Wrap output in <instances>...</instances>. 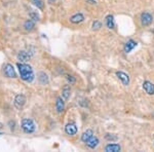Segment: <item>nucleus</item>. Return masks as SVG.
<instances>
[{
	"instance_id": "27",
	"label": "nucleus",
	"mask_w": 154,
	"mask_h": 152,
	"mask_svg": "<svg viewBox=\"0 0 154 152\" xmlns=\"http://www.w3.org/2000/svg\"><path fill=\"white\" fill-rule=\"evenodd\" d=\"M48 1L49 2V3H54V2H56V0H48Z\"/></svg>"
},
{
	"instance_id": "10",
	"label": "nucleus",
	"mask_w": 154,
	"mask_h": 152,
	"mask_svg": "<svg viewBox=\"0 0 154 152\" xmlns=\"http://www.w3.org/2000/svg\"><path fill=\"white\" fill-rule=\"evenodd\" d=\"M83 20H84L83 14L79 12V14H74V16L71 17L70 22L73 24H79V23H81V22H83Z\"/></svg>"
},
{
	"instance_id": "21",
	"label": "nucleus",
	"mask_w": 154,
	"mask_h": 152,
	"mask_svg": "<svg viewBox=\"0 0 154 152\" xmlns=\"http://www.w3.org/2000/svg\"><path fill=\"white\" fill-rule=\"evenodd\" d=\"M29 16H30V19L33 20L34 22H38L39 20H40V17H39V14H37L36 11H31L29 12Z\"/></svg>"
},
{
	"instance_id": "11",
	"label": "nucleus",
	"mask_w": 154,
	"mask_h": 152,
	"mask_svg": "<svg viewBox=\"0 0 154 152\" xmlns=\"http://www.w3.org/2000/svg\"><path fill=\"white\" fill-rule=\"evenodd\" d=\"M137 44L138 43H137L135 40H131H131H128L125 45V51L126 54H128L130 51H131L134 48H135V47L137 46Z\"/></svg>"
},
{
	"instance_id": "14",
	"label": "nucleus",
	"mask_w": 154,
	"mask_h": 152,
	"mask_svg": "<svg viewBox=\"0 0 154 152\" xmlns=\"http://www.w3.org/2000/svg\"><path fill=\"white\" fill-rule=\"evenodd\" d=\"M86 145H88L89 148H91V149H95L97 146L99 145V139L97 138V137H91L89 140L86 142Z\"/></svg>"
},
{
	"instance_id": "7",
	"label": "nucleus",
	"mask_w": 154,
	"mask_h": 152,
	"mask_svg": "<svg viewBox=\"0 0 154 152\" xmlns=\"http://www.w3.org/2000/svg\"><path fill=\"white\" fill-rule=\"evenodd\" d=\"M116 76L120 79L121 82L123 83V85H128V84H130V76L126 73H125V72L117 71L116 72Z\"/></svg>"
},
{
	"instance_id": "2",
	"label": "nucleus",
	"mask_w": 154,
	"mask_h": 152,
	"mask_svg": "<svg viewBox=\"0 0 154 152\" xmlns=\"http://www.w3.org/2000/svg\"><path fill=\"white\" fill-rule=\"evenodd\" d=\"M22 129L25 132L26 134H33L35 132V123L32 119H29V118H24L22 120Z\"/></svg>"
},
{
	"instance_id": "15",
	"label": "nucleus",
	"mask_w": 154,
	"mask_h": 152,
	"mask_svg": "<svg viewBox=\"0 0 154 152\" xmlns=\"http://www.w3.org/2000/svg\"><path fill=\"white\" fill-rule=\"evenodd\" d=\"M30 57H31V56H30V54L27 53V51H19L17 58H18L19 61H21V62H26V61H28V60L30 59Z\"/></svg>"
},
{
	"instance_id": "26",
	"label": "nucleus",
	"mask_w": 154,
	"mask_h": 152,
	"mask_svg": "<svg viewBox=\"0 0 154 152\" xmlns=\"http://www.w3.org/2000/svg\"><path fill=\"white\" fill-rule=\"evenodd\" d=\"M86 1L89 2V3H91V4H95V3H96L95 0H86Z\"/></svg>"
},
{
	"instance_id": "16",
	"label": "nucleus",
	"mask_w": 154,
	"mask_h": 152,
	"mask_svg": "<svg viewBox=\"0 0 154 152\" xmlns=\"http://www.w3.org/2000/svg\"><path fill=\"white\" fill-rule=\"evenodd\" d=\"M105 22H106V25L109 29H114L115 28V23H114V18L113 16L111 14H108V16L105 18Z\"/></svg>"
},
{
	"instance_id": "4",
	"label": "nucleus",
	"mask_w": 154,
	"mask_h": 152,
	"mask_svg": "<svg viewBox=\"0 0 154 152\" xmlns=\"http://www.w3.org/2000/svg\"><path fill=\"white\" fill-rule=\"evenodd\" d=\"M14 104L18 109H21L26 104V97L24 95H17L14 100Z\"/></svg>"
},
{
	"instance_id": "20",
	"label": "nucleus",
	"mask_w": 154,
	"mask_h": 152,
	"mask_svg": "<svg viewBox=\"0 0 154 152\" xmlns=\"http://www.w3.org/2000/svg\"><path fill=\"white\" fill-rule=\"evenodd\" d=\"M32 3L35 5L37 8L41 9V11H43L44 9V3H43V0H31Z\"/></svg>"
},
{
	"instance_id": "8",
	"label": "nucleus",
	"mask_w": 154,
	"mask_h": 152,
	"mask_svg": "<svg viewBox=\"0 0 154 152\" xmlns=\"http://www.w3.org/2000/svg\"><path fill=\"white\" fill-rule=\"evenodd\" d=\"M56 109L58 111V113H62L65 109V101L63 100L62 97H59L57 98V101H56Z\"/></svg>"
},
{
	"instance_id": "22",
	"label": "nucleus",
	"mask_w": 154,
	"mask_h": 152,
	"mask_svg": "<svg viewBox=\"0 0 154 152\" xmlns=\"http://www.w3.org/2000/svg\"><path fill=\"white\" fill-rule=\"evenodd\" d=\"M105 139L108 141H117V136L114 134H106Z\"/></svg>"
},
{
	"instance_id": "13",
	"label": "nucleus",
	"mask_w": 154,
	"mask_h": 152,
	"mask_svg": "<svg viewBox=\"0 0 154 152\" xmlns=\"http://www.w3.org/2000/svg\"><path fill=\"white\" fill-rule=\"evenodd\" d=\"M70 93H71V88L70 85H65L62 89V98H63L64 101H67L70 97Z\"/></svg>"
},
{
	"instance_id": "17",
	"label": "nucleus",
	"mask_w": 154,
	"mask_h": 152,
	"mask_svg": "<svg viewBox=\"0 0 154 152\" xmlns=\"http://www.w3.org/2000/svg\"><path fill=\"white\" fill-rule=\"evenodd\" d=\"M93 136H94L93 131H91V129H88V131H85L82 135H81V141L84 142V143H86V142H88Z\"/></svg>"
},
{
	"instance_id": "9",
	"label": "nucleus",
	"mask_w": 154,
	"mask_h": 152,
	"mask_svg": "<svg viewBox=\"0 0 154 152\" xmlns=\"http://www.w3.org/2000/svg\"><path fill=\"white\" fill-rule=\"evenodd\" d=\"M143 88L148 95H154V84L150 81H144Z\"/></svg>"
},
{
	"instance_id": "18",
	"label": "nucleus",
	"mask_w": 154,
	"mask_h": 152,
	"mask_svg": "<svg viewBox=\"0 0 154 152\" xmlns=\"http://www.w3.org/2000/svg\"><path fill=\"white\" fill-rule=\"evenodd\" d=\"M34 27H35V22L31 19L27 20V21L24 23V28H25V30H27V31H31V30H33Z\"/></svg>"
},
{
	"instance_id": "5",
	"label": "nucleus",
	"mask_w": 154,
	"mask_h": 152,
	"mask_svg": "<svg viewBox=\"0 0 154 152\" xmlns=\"http://www.w3.org/2000/svg\"><path fill=\"white\" fill-rule=\"evenodd\" d=\"M153 21V18L149 12H143L141 14V23L143 26H149Z\"/></svg>"
},
{
	"instance_id": "24",
	"label": "nucleus",
	"mask_w": 154,
	"mask_h": 152,
	"mask_svg": "<svg viewBox=\"0 0 154 152\" xmlns=\"http://www.w3.org/2000/svg\"><path fill=\"white\" fill-rule=\"evenodd\" d=\"M67 81L69 82L70 84H74L76 82V79H75V77L74 76H72V75H67Z\"/></svg>"
},
{
	"instance_id": "3",
	"label": "nucleus",
	"mask_w": 154,
	"mask_h": 152,
	"mask_svg": "<svg viewBox=\"0 0 154 152\" xmlns=\"http://www.w3.org/2000/svg\"><path fill=\"white\" fill-rule=\"evenodd\" d=\"M3 73L4 75L8 78H16L17 77V73H16V70H14V66L11 64H6L3 68Z\"/></svg>"
},
{
	"instance_id": "6",
	"label": "nucleus",
	"mask_w": 154,
	"mask_h": 152,
	"mask_svg": "<svg viewBox=\"0 0 154 152\" xmlns=\"http://www.w3.org/2000/svg\"><path fill=\"white\" fill-rule=\"evenodd\" d=\"M65 132L69 136H74L77 133V126L75 123H69L66 124L65 126Z\"/></svg>"
},
{
	"instance_id": "25",
	"label": "nucleus",
	"mask_w": 154,
	"mask_h": 152,
	"mask_svg": "<svg viewBox=\"0 0 154 152\" xmlns=\"http://www.w3.org/2000/svg\"><path fill=\"white\" fill-rule=\"evenodd\" d=\"M8 124H9V128H11V131L12 129H14V126H16V123H14V121H9Z\"/></svg>"
},
{
	"instance_id": "23",
	"label": "nucleus",
	"mask_w": 154,
	"mask_h": 152,
	"mask_svg": "<svg viewBox=\"0 0 154 152\" xmlns=\"http://www.w3.org/2000/svg\"><path fill=\"white\" fill-rule=\"evenodd\" d=\"M91 27H93V30H96V31H97V30H99L102 27V23H101V22H99V21H95L93 23V26H91Z\"/></svg>"
},
{
	"instance_id": "1",
	"label": "nucleus",
	"mask_w": 154,
	"mask_h": 152,
	"mask_svg": "<svg viewBox=\"0 0 154 152\" xmlns=\"http://www.w3.org/2000/svg\"><path fill=\"white\" fill-rule=\"evenodd\" d=\"M18 69L20 72V76L26 82H32L34 80V72L32 67L28 64H24V63H18Z\"/></svg>"
},
{
	"instance_id": "12",
	"label": "nucleus",
	"mask_w": 154,
	"mask_h": 152,
	"mask_svg": "<svg viewBox=\"0 0 154 152\" xmlns=\"http://www.w3.org/2000/svg\"><path fill=\"white\" fill-rule=\"evenodd\" d=\"M121 150V147L118 144H108L105 147V151L107 152H119Z\"/></svg>"
},
{
	"instance_id": "28",
	"label": "nucleus",
	"mask_w": 154,
	"mask_h": 152,
	"mask_svg": "<svg viewBox=\"0 0 154 152\" xmlns=\"http://www.w3.org/2000/svg\"><path fill=\"white\" fill-rule=\"evenodd\" d=\"M2 128H3V124H2L1 123H0V129H1ZM0 135H1V133H0Z\"/></svg>"
},
{
	"instance_id": "19",
	"label": "nucleus",
	"mask_w": 154,
	"mask_h": 152,
	"mask_svg": "<svg viewBox=\"0 0 154 152\" xmlns=\"http://www.w3.org/2000/svg\"><path fill=\"white\" fill-rule=\"evenodd\" d=\"M38 80L41 84H48V77L45 73L41 72V73H39V75H38Z\"/></svg>"
}]
</instances>
